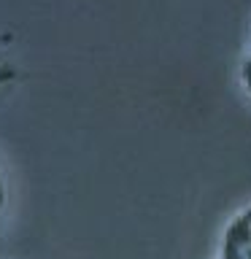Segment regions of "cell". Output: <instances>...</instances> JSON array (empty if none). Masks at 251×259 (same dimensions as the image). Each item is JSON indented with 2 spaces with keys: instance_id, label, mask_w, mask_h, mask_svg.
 Listing matches in <instances>:
<instances>
[{
  "instance_id": "6da1fadb",
  "label": "cell",
  "mask_w": 251,
  "mask_h": 259,
  "mask_svg": "<svg viewBox=\"0 0 251 259\" xmlns=\"http://www.w3.org/2000/svg\"><path fill=\"white\" fill-rule=\"evenodd\" d=\"M219 254L222 259H251V208L240 210L227 224Z\"/></svg>"
},
{
  "instance_id": "7a4b0ae2",
  "label": "cell",
  "mask_w": 251,
  "mask_h": 259,
  "mask_svg": "<svg viewBox=\"0 0 251 259\" xmlns=\"http://www.w3.org/2000/svg\"><path fill=\"white\" fill-rule=\"evenodd\" d=\"M240 78H243V87H246V92L251 95V57L246 62H243V68H240Z\"/></svg>"
},
{
  "instance_id": "3957f363",
  "label": "cell",
  "mask_w": 251,
  "mask_h": 259,
  "mask_svg": "<svg viewBox=\"0 0 251 259\" xmlns=\"http://www.w3.org/2000/svg\"><path fill=\"white\" fill-rule=\"evenodd\" d=\"M3 205H6V181H3V173H0V213H3Z\"/></svg>"
}]
</instances>
